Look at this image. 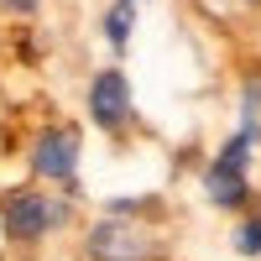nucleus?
I'll return each mask as SVG.
<instances>
[{
	"mask_svg": "<svg viewBox=\"0 0 261 261\" xmlns=\"http://www.w3.org/2000/svg\"><path fill=\"white\" fill-rule=\"evenodd\" d=\"M68 204L63 199H47V193H37V188H16L0 199V230H6V241L11 246H37L47 230L58 225H68Z\"/></svg>",
	"mask_w": 261,
	"mask_h": 261,
	"instance_id": "nucleus-1",
	"label": "nucleus"
},
{
	"mask_svg": "<svg viewBox=\"0 0 261 261\" xmlns=\"http://www.w3.org/2000/svg\"><path fill=\"white\" fill-rule=\"evenodd\" d=\"M84 256H89V261H157L162 241H157L151 225L105 214V220H94L89 235H84Z\"/></svg>",
	"mask_w": 261,
	"mask_h": 261,
	"instance_id": "nucleus-2",
	"label": "nucleus"
},
{
	"mask_svg": "<svg viewBox=\"0 0 261 261\" xmlns=\"http://www.w3.org/2000/svg\"><path fill=\"white\" fill-rule=\"evenodd\" d=\"M79 151H84L79 125H42L37 141H32V172L42 183H73L79 178Z\"/></svg>",
	"mask_w": 261,
	"mask_h": 261,
	"instance_id": "nucleus-3",
	"label": "nucleus"
},
{
	"mask_svg": "<svg viewBox=\"0 0 261 261\" xmlns=\"http://www.w3.org/2000/svg\"><path fill=\"white\" fill-rule=\"evenodd\" d=\"M89 120L105 136H120L130 125V79L120 68H99L89 79Z\"/></svg>",
	"mask_w": 261,
	"mask_h": 261,
	"instance_id": "nucleus-4",
	"label": "nucleus"
},
{
	"mask_svg": "<svg viewBox=\"0 0 261 261\" xmlns=\"http://www.w3.org/2000/svg\"><path fill=\"white\" fill-rule=\"evenodd\" d=\"M204 193H209V204L214 209H246L251 204V183H246V172H235L225 162H214L204 167Z\"/></svg>",
	"mask_w": 261,
	"mask_h": 261,
	"instance_id": "nucleus-5",
	"label": "nucleus"
},
{
	"mask_svg": "<svg viewBox=\"0 0 261 261\" xmlns=\"http://www.w3.org/2000/svg\"><path fill=\"white\" fill-rule=\"evenodd\" d=\"M136 11H141V0H110V11H105V42H110L115 53H125V47H130Z\"/></svg>",
	"mask_w": 261,
	"mask_h": 261,
	"instance_id": "nucleus-6",
	"label": "nucleus"
},
{
	"mask_svg": "<svg viewBox=\"0 0 261 261\" xmlns=\"http://www.w3.org/2000/svg\"><path fill=\"white\" fill-rule=\"evenodd\" d=\"M241 130L261 146V68H251L241 84Z\"/></svg>",
	"mask_w": 261,
	"mask_h": 261,
	"instance_id": "nucleus-7",
	"label": "nucleus"
},
{
	"mask_svg": "<svg viewBox=\"0 0 261 261\" xmlns=\"http://www.w3.org/2000/svg\"><path fill=\"white\" fill-rule=\"evenodd\" d=\"M251 151H256V141L246 136V130H235V136H230L220 151H214V162H225V167H235V172H246V167H251Z\"/></svg>",
	"mask_w": 261,
	"mask_h": 261,
	"instance_id": "nucleus-8",
	"label": "nucleus"
},
{
	"mask_svg": "<svg viewBox=\"0 0 261 261\" xmlns=\"http://www.w3.org/2000/svg\"><path fill=\"white\" fill-rule=\"evenodd\" d=\"M235 256H261V214H246L235 230Z\"/></svg>",
	"mask_w": 261,
	"mask_h": 261,
	"instance_id": "nucleus-9",
	"label": "nucleus"
},
{
	"mask_svg": "<svg viewBox=\"0 0 261 261\" xmlns=\"http://www.w3.org/2000/svg\"><path fill=\"white\" fill-rule=\"evenodd\" d=\"M0 6L16 11V16H32V11H37V0H0Z\"/></svg>",
	"mask_w": 261,
	"mask_h": 261,
	"instance_id": "nucleus-10",
	"label": "nucleus"
},
{
	"mask_svg": "<svg viewBox=\"0 0 261 261\" xmlns=\"http://www.w3.org/2000/svg\"><path fill=\"white\" fill-rule=\"evenodd\" d=\"M246 6H261V0H246Z\"/></svg>",
	"mask_w": 261,
	"mask_h": 261,
	"instance_id": "nucleus-11",
	"label": "nucleus"
}]
</instances>
